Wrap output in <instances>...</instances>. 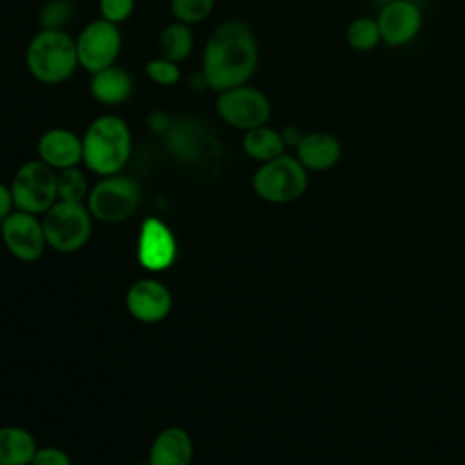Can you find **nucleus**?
<instances>
[{
    "label": "nucleus",
    "instance_id": "nucleus-1",
    "mask_svg": "<svg viewBox=\"0 0 465 465\" xmlns=\"http://www.w3.org/2000/svg\"><path fill=\"white\" fill-rule=\"evenodd\" d=\"M260 45L254 31L242 20L214 27L202 51V76L207 89L222 93L249 84L258 69Z\"/></svg>",
    "mask_w": 465,
    "mask_h": 465
},
{
    "label": "nucleus",
    "instance_id": "nucleus-28",
    "mask_svg": "<svg viewBox=\"0 0 465 465\" xmlns=\"http://www.w3.org/2000/svg\"><path fill=\"white\" fill-rule=\"evenodd\" d=\"M280 134H282V138H283L285 147L296 149L298 143L302 142V138L305 136V131H303L300 125H296V124H287V125H283V127L280 129Z\"/></svg>",
    "mask_w": 465,
    "mask_h": 465
},
{
    "label": "nucleus",
    "instance_id": "nucleus-24",
    "mask_svg": "<svg viewBox=\"0 0 465 465\" xmlns=\"http://www.w3.org/2000/svg\"><path fill=\"white\" fill-rule=\"evenodd\" d=\"M73 16V5L69 0H47L38 15L42 29H64Z\"/></svg>",
    "mask_w": 465,
    "mask_h": 465
},
{
    "label": "nucleus",
    "instance_id": "nucleus-12",
    "mask_svg": "<svg viewBox=\"0 0 465 465\" xmlns=\"http://www.w3.org/2000/svg\"><path fill=\"white\" fill-rule=\"evenodd\" d=\"M138 262L149 271L167 269L176 256V240L171 229L158 218L143 220L136 245Z\"/></svg>",
    "mask_w": 465,
    "mask_h": 465
},
{
    "label": "nucleus",
    "instance_id": "nucleus-22",
    "mask_svg": "<svg viewBox=\"0 0 465 465\" xmlns=\"http://www.w3.org/2000/svg\"><path fill=\"white\" fill-rule=\"evenodd\" d=\"M56 189H58V200L64 202H78L82 203L87 200L89 194V183L82 169L67 167L62 171H56Z\"/></svg>",
    "mask_w": 465,
    "mask_h": 465
},
{
    "label": "nucleus",
    "instance_id": "nucleus-20",
    "mask_svg": "<svg viewBox=\"0 0 465 465\" xmlns=\"http://www.w3.org/2000/svg\"><path fill=\"white\" fill-rule=\"evenodd\" d=\"M242 149L249 158L263 163V162H269V160L283 154L287 147L283 143L280 131L272 129L265 124V125H260V127H254V129H249L243 133Z\"/></svg>",
    "mask_w": 465,
    "mask_h": 465
},
{
    "label": "nucleus",
    "instance_id": "nucleus-17",
    "mask_svg": "<svg viewBox=\"0 0 465 465\" xmlns=\"http://www.w3.org/2000/svg\"><path fill=\"white\" fill-rule=\"evenodd\" d=\"M193 460V440L182 427L163 429L149 450V465H189Z\"/></svg>",
    "mask_w": 465,
    "mask_h": 465
},
{
    "label": "nucleus",
    "instance_id": "nucleus-30",
    "mask_svg": "<svg viewBox=\"0 0 465 465\" xmlns=\"http://www.w3.org/2000/svg\"><path fill=\"white\" fill-rule=\"evenodd\" d=\"M147 124L149 127L154 131V133H167L171 129V124H169V118L167 114L163 113H151L149 118H147Z\"/></svg>",
    "mask_w": 465,
    "mask_h": 465
},
{
    "label": "nucleus",
    "instance_id": "nucleus-8",
    "mask_svg": "<svg viewBox=\"0 0 465 465\" xmlns=\"http://www.w3.org/2000/svg\"><path fill=\"white\" fill-rule=\"evenodd\" d=\"M214 111L222 122L238 129L249 131L265 125L271 118V102L263 91L243 84L238 87L216 93Z\"/></svg>",
    "mask_w": 465,
    "mask_h": 465
},
{
    "label": "nucleus",
    "instance_id": "nucleus-6",
    "mask_svg": "<svg viewBox=\"0 0 465 465\" xmlns=\"http://www.w3.org/2000/svg\"><path fill=\"white\" fill-rule=\"evenodd\" d=\"M140 203L138 183L125 174L102 176L87 194V209L93 218L104 223L127 220Z\"/></svg>",
    "mask_w": 465,
    "mask_h": 465
},
{
    "label": "nucleus",
    "instance_id": "nucleus-26",
    "mask_svg": "<svg viewBox=\"0 0 465 465\" xmlns=\"http://www.w3.org/2000/svg\"><path fill=\"white\" fill-rule=\"evenodd\" d=\"M134 0H98V11L100 18L120 25L127 22L134 13Z\"/></svg>",
    "mask_w": 465,
    "mask_h": 465
},
{
    "label": "nucleus",
    "instance_id": "nucleus-25",
    "mask_svg": "<svg viewBox=\"0 0 465 465\" xmlns=\"http://www.w3.org/2000/svg\"><path fill=\"white\" fill-rule=\"evenodd\" d=\"M145 76L156 84V85H162V87H171L174 84L180 82V64L176 62H171L167 58H151L147 64H145Z\"/></svg>",
    "mask_w": 465,
    "mask_h": 465
},
{
    "label": "nucleus",
    "instance_id": "nucleus-31",
    "mask_svg": "<svg viewBox=\"0 0 465 465\" xmlns=\"http://www.w3.org/2000/svg\"><path fill=\"white\" fill-rule=\"evenodd\" d=\"M405 2H414V4H418L420 0H405Z\"/></svg>",
    "mask_w": 465,
    "mask_h": 465
},
{
    "label": "nucleus",
    "instance_id": "nucleus-16",
    "mask_svg": "<svg viewBox=\"0 0 465 465\" xmlns=\"http://www.w3.org/2000/svg\"><path fill=\"white\" fill-rule=\"evenodd\" d=\"M133 76L120 65H109L91 74L89 93L102 105L125 104L133 94Z\"/></svg>",
    "mask_w": 465,
    "mask_h": 465
},
{
    "label": "nucleus",
    "instance_id": "nucleus-11",
    "mask_svg": "<svg viewBox=\"0 0 465 465\" xmlns=\"http://www.w3.org/2000/svg\"><path fill=\"white\" fill-rule=\"evenodd\" d=\"M381 44L387 47H403L416 40L423 27L421 7L414 2L389 0L376 16Z\"/></svg>",
    "mask_w": 465,
    "mask_h": 465
},
{
    "label": "nucleus",
    "instance_id": "nucleus-15",
    "mask_svg": "<svg viewBox=\"0 0 465 465\" xmlns=\"http://www.w3.org/2000/svg\"><path fill=\"white\" fill-rule=\"evenodd\" d=\"M343 145L329 131H309L294 149V156L309 173H323L341 160Z\"/></svg>",
    "mask_w": 465,
    "mask_h": 465
},
{
    "label": "nucleus",
    "instance_id": "nucleus-19",
    "mask_svg": "<svg viewBox=\"0 0 465 465\" xmlns=\"http://www.w3.org/2000/svg\"><path fill=\"white\" fill-rule=\"evenodd\" d=\"M193 47H194V35L191 25L178 20H173L171 24L162 27L156 40L158 56L176 64L187 60L193 53Z\"/></svg>",
    "mask_w": 465,
    "mask_h": 465
},
{
    "label": "nucleus",
    "instance_id": "nucleus-29",
    "mask_svg": "<svg viewBox=\"0 0 465 465\" xmlns=\"http://www.w3.org/2000/svg\"><path fill=\"white\" fill-rule=\"evenodd\" d=\"M13 207H15V202H13L11 187L0 182V222L13 213Z\"/></svg>",
    "mask_w": 465,
    "mask_h": 465
},
{
    "label": "nucleus",
    "instance_id": "nucleus-21",
    "mask_svg": "<svg viewBox=\"0 0 465 465\" xmlns=\"http://www.w3.org/2000/svg\"><path fill=\"white\" fill-rule=\"evenodd\" d=\"M345 42L358 53L374 51L381 44V35L376 18L356 16L345 27Z\"/></svg>",
    "mask_w": 465,
    "mask_h": 465
},
{
    "label": "nucleus",
    "instance_id": "nucleus-2",
    "mask_svg": "<svg viewBox=\"0 0 465 465\" xmlns=\"http://www.w3.org/2000/svg\"><path fill=\"white\" fill-rule=\"evenodd\" d=\"M131 129L116 114L94 118L82 134V163L100 176L118 174L129 162Z\"/></svg>",
    "mask_w": 465,
    "mask_h": 465
},
{
    "label": "nucleus",
    "instance_id": "nucleus-5",
    "mask_svg": "<svg viewBox=\"0 0 465 465\" xmlns=\"http://www.w3.org/2000/svg\"><path fill=\"white\" fill-rule=\"evenodd\" d=\"M9 187L15 207L36 216L47 213L58 202L56 171L40 158L22 163Z\"/></svg>",
    "mask_w": 465,
    "mask_h": 465
},
{
    "label": "nucleus",
    "instance_id": "nucleus-23",
    "mask_svg": "<svg viewBox=\"0 0 465 465\" xmlns=\"http://www.w3.org/2000/svg\"><path fill=\"white\" fill-rule=\"evenodd\" d=\"M214 4L216 0H169L173 18L187 25L207 20L214 9Z\"/></svg>",
    "mask_w": 465,
    "mask_h": 465
},
{
    "label": "nucleus",
    "instance_id": "nucleus-10",
    "mask_svg": "<svg viewBox=\"0 0 465 465\" xmlns=\"http://www.w3.org/2000/svg\"><path fill=\"white\" fill-rule=\"evenodd\" d=\"M0 234L7 251L22 262L38 260L47 245L38 216L18 209L0 222Z\"/></svg>",
    "mask_w": 465,
    "mask_h": 465
},
{
    "label": "nucleus",
    "instance_id": "nucleus-3",
    "mask_svg": "<svg viewBox=\"0 0 465 465\" xmlns=\"http://www.w3.org/2000/svg\"><path fill=\"white\" fill-rule=\"evenodd\" d=\"M25 67L44 85L67 82L80 67L74 38L64 29H40L27 44Z\"/></svg>",
    "mask_w": 465,
    "mask_h": 465
},
{
    "label": "nucleus",
    "instance_id": "nucleus-9",
    "mask_svg": "<svg viewBox=\"0 0 465 465\" xmlns=\"http://www.w3.org/2000/svg\"><path fill=\"white\" fill-rule=\"evenodd\" d=\"M74 42L78 65L89 74L114 65L122 53V33L118 25L104 18L85 24Z\"/></svg>",
    "mask_w": 465,
    "mask_h": 465
},
{
    "label": "nucleus",
    "instance_id": "nucleus-13",
    "mask_svg": "<svg viewBox=\"0 0 465 465\" xmlns=\"http://www.w3.org/2000/svg\"><path fill=\"white\" fill-rule=\"evenodd\" d=\"M125 305L133 318L143 323L162 322L173 305V298L169 289L153 278H143L134 282L127 294Z\"/></svg>",
    "mask_w": 465,
    "mask_h": 465
},
{
    "label": "nucleus",
    "instance_id": "nucleus-27",
    "mask_svg": "<svg viewBox=\"0 0 465 465\" xmlns=\"http://www.w3.org/2000/svg\"><path fill=\"white\" fill-rule=\"evenodd\" d=\"M31 465H73V463L65 450L58 447H42V449H36V454Z\"/></svg>",
    "mask_w": 465,
    "mask_h": 465
},
{
    "label": "nucleus",
    "instance_id": "nucleus-14",
    "mask_svg": "<svg viewBox=\"0 0 465 465\" xmlns=\"http://www.w3.org/2000/svg\"><path fill=\"white\" fill-rule=\"evenodd\" d=\"M36 153L54 171L76 167L82 162V136L65 127H51L40 134Z\"/></svg>",
    "mask_w": 465,
    "mask_h": 465
},
{
    "label": "nucleus",
    "instance_id": "nucleus-4",
    "mask_svg": "<svg viewBox=\"0 0 465 465\" xmlns=\"http://www.w3.org/2000/svg\"><path fill=\"white\" fill-rule=\"evenodd\" d=\"M309 171L294 154H280L260 163L252 174L254 193L269 203H291L305 194Z\"/></svg>",
    "mask_w": 465,
    "mask_h": 465
},
{
    "label": "nucleus",
    "instance_id": "nucleus-18",
    "mask_svg": "<svg viewBox=\"0 0 465 465\" xmlns=\"http://www.w3.org/2000/svg\"><path fill=\"white\" fill-rule=\"evenodd\" d=\"M33 434L22 427H0V465H31L36 454Z\"/></svg>",
    "mask_w": 465,
    "mask_h": 465
},
{
    "label": "nucleus",
    "instance_id": "nucleus-7",
    "mask_svg": "<svg viewBox=\"0 0 465 465\" xmlns=\"http://www.w3.org/2000/svg\"><path fill=\"white\" fill-rule=\"evenodd\" d=\"M91 218L87 205L58 200L42 220L47 245L60 252L82 249L91 236Z\"/></svg>",
    "mask_w": 465,
    "mask_h": 465
}]
</instances>
